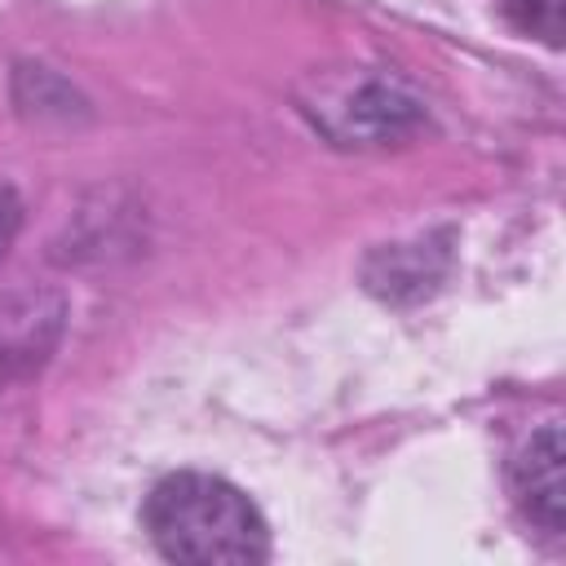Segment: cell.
<instances>
[{
  "instance_id": "obj_1",
  "label": "cell",
  "mask_w": 566,
  "mask_h": 566,
  "mask_svg": "<svg viewBox=\"0 0 566 566\" xmlns=\"http://www.w3.org/2000/svg\"><path fill=\"white\" fill-rule=\"evenodd\" d=\"M146 531L168 562L252 566L270 557V531L256 504L212 473H172L146 495Z\"/></svg>"
},
{
  "instance_id": "obj_2",
  "label": "cell",
  "mask_w": 566,
  "mask_h": 566,
  "mask_svg": "<svg viewBox=\"0 0 566 566\" xmlns=\"http://www.w3.org/2000/svg\"><path fill=\"white\" fill-rule=\"evenodd\" d=\"M513 491H517V504L526 509V517L544 531H562V517H566V486H562V429L557 424H544L535 429L522 451L513 455Z\"/></svg>"
},
{
  "instance_id": "obj_3",
  "label": "cell",
  "mask_w": 566,
  "mask_h": 566,
  "mask_svg": "<svg viewBox=\"0 0 566 566\" xmlns=\"http://www.w3.org/2000/svg\"><path fill=\"white\" fill-rule=\"evenodd\" d=\"M504 9L522 31L539 35L548 44L562 40V0H504Z\"/></svg>"
}]
</instances>
